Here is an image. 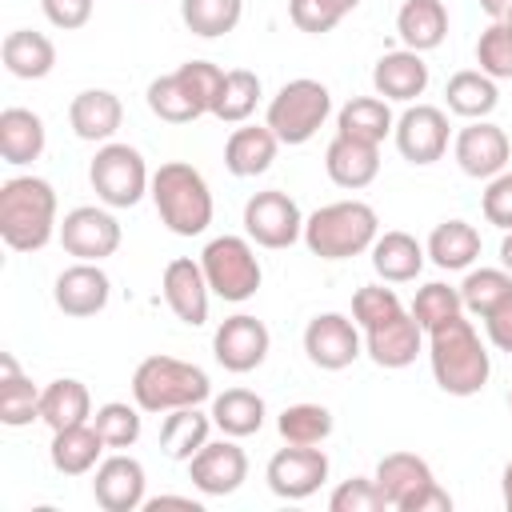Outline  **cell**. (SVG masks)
I'll return each instance as SVG.
<instances>
[{
    "label": "cell",
    "instance_id": "obj_1",
    "mask_svg": "<svg viewBox=\"0 0 512 512\" xmlns=\"http://www.w3.org/2000/svg\"><path fill=\"white\" fill-rule=\"evenodd\" d=\"M56 224V192L40 176H12L0 184V240L12 252H40Z\"/></svg>",
    "mask_w": 512,
    "mask_h": 512
},
{
    "label": "cell",
    "instance_id": "obj_2",
    "mask_svg": "<svg viewBox=\"0 0 512 512\" xmlns=\"http://www.w3.org/2000/svg\"><path fill=\"white\" fill-rule=\"evenodd\" d=\"M428 364H432L440 392H448V396H476L492 376L488 348L480 344L472 320H464V316L428 332Z\"/></svg>",
    "mask_w": 512,
    "mask_h": 512
},
{
    "label": "cell",
    "instance_id": "obj_3",
    "mask_svg": "<svg viewBox=\"0 0 512 512\" xmlns=\"http://www.w3.org/2000/svg\"><path fill=\"white\" fill-rule=\"evenodd\" d=\"M376 236H380V216L364 200H336V204L316 208L304 220V244L320 260L360 256V252L372 248Z\"/></svg>",
    "mask_w": 512,
    "mask_h": 512
},
{
    "label": "cell",
    "instance_id": "obj_4",
    "mask_svg": "<svg viewBox=\"0 0 512 512\" xmlns=\"http://www.w3.org/2000/svg\"><path fill=\"white\" fill-rule=\"evenodd\" d=\"M152 204L160 212V224L176 236H200L212 224L208 180L184 160H168L152 172Z\"/></svg>",
    "mask_w": 512,
    "mask_h": 512
},
{
    "label": "cell",
    "instance_id": "obj_5",
    "mask_svg": "<svg viewBox=\"0 0 512 512\" xmlns=\"http://www.w3.org/2000/svg\"><path fill=\"white\" fill-rule=\"evenodd\" d=\"M208 396H212L208 372L176 356H144L132 372V400L144 412H176L204 404Z\"/></svg>",
    "mask_w": 512,
    "mask_h": 512
},
{
    "label": "cell",
    "instance_id": "obj_6",
    "mask_svg": "<svg viewBox=\"0 0 512 512\" xmlns=\"http://www.w3.org/2000/svg\"><path fill=\"white\" fill-rule=\"evenodd\" d=\"M376 488L396 512H452V496L436 484L432 468L416 452H388L376 464Z\"/></svg>",
    "mask_w": 512,
    "mask_h": 512
},
{
    "label": "cell",
    "instance_id": "obj_7",
    "mask_svg": "<svg viewBox=\"0 0 512 512\" xmlns=\"http://www.w3.org/2000/svg\"><path fill=\"white\" fill-rule=\"evenodd\" d=\"M328 112H332V92L320 80L300 76V80H288L272 96L264 124L276 132L280 144H308L328 120Z\"/></svg>",
    "mask_w": 512,
    "mask_h": 512
},
{
    "label": "cell",
    "instance_id": "obj_8",
    "mask_svg": "<svg viewBox=\"0 0 512 512\" xmlns=\"http://www.w3.org/2000/svg\"><path fill=\"white\" fill-rule=\"evenodd\" d=\"M200 268L208 276V288L212 296L228 300V304H244L260 292V260H256V248L244 240V236H216L204 244L200 252Z\"/></svg>",
    "mask_w": 512,
    "mask_h": 512
},
{
    "label": "cell",
    "instance_id": "obj_9",
    "mask_svg": "<svg viewBox=\"0 0 512 512\" xmlns=\"http://www.w3.org/2000/svg\"><path fill=\"white\" fill-rule=\"evenodd\" d=\"M88 180H92V192L100 196V204H108V208H132V204H140L144 192H152L144 156L132 144H116V140L96 148V156L88 164Z\"/></svg>",
    "mask_w": 512,
    "mask_h": 512
},
{
    "label": "cell",
    "instance_id": "obj_10",
    "mask_svg": "<svg viewBox=\"0 0 512 512\" xmlns=\"http://www.w3.org/2000/svg\"><path fill=\"white\" fill-rule=\"evenodd\" d=\"M244 232L260 248H292L296 240H304L300 204L280 188H264L244 204Z\"/></svg>",
    "mask_w": 512,
    "mask_h": 512
},
{
    "label": "cell",
    "instance_id": "obj_11",
    "mask_svg": "<svg viewBox=\"0 0 512 512\" xmlns=\"http://www.w3.org/2000/svg\"><path fill=\"white\" fill-rule=\"evenodd\" d=\"M264 480L280 500H308L328 480V456L316 444H288L268 460Z\"/></svg>",
    "mask_w": 512,
    "mask_h": 512
},
{
    "label": "cell",
    "instance_id": "obj_12",
    "mask_svg": "<svg viewBox=\"0 0 512 512\" xmlns=\"http://www.w3.org/2000/svg\"><path fill=\"white\" fill-rule=\"evenodd\" d=\"M56 236H60V244H64L68 256L92 260V264L108 260V256L120 248V224H116V216H112L108 208H96V204L72 208V212L60 220V232H56Z\"/></svg>",
    "mask_w": 512,
    "mask_h": 512
},
{
    "label": "cell",
    "instance_id": "obj_13",
    "mask_svg": "<svg viewBox=\"0 0 512 512\" xmlns=\"http://www.w3.org/2000/svg\"><path fill=\"white\" fill-rule=\"evenodd\" d=\"M360 344H364L360 340V324L348 320V316H340V312H320L304 328V352L324 372L348 368L360 356Z\"/></svg>",
    "mask_w": 512,
    "mask_h": 512
},
{
    "label": "cell",
    "instance_id": "obj_14",
    "mask_svg": "<svg viewBox=\"0 0 512 512\" xmlns=\"http://www.w3.org/2000/svg\"><path fill=\"white\" fill-rule=\"evenodd\" d=\"M452 156L460 164L464 176L472 180H492L508 168V156H512V144L504 136L500 124L492 120H472L468 128L456 132V144H452Z\"/></svg>",
    "mask_w": 512,
    "mask_h": 512
},
{
    "label": "cell",
    "instance_id": "obj_15",
    "mask_svg": "<svg viewBox=\"0 0 512 512\" xmlns=\"http://www.w3.org/2000/svg\"><path fill=\"white\" fill-rule=\"evenodd\" d=\"M188 476L204 496H232L244 480H248V456L236 444V436L224 440H208L192 460H188Z\"/></svg>",
    "mask_w": 512,
    "mask_h": 512
},
{
    "label": "cell",
    "instance_id": "obj_16",
    "mask_svg": "<svg viewBox=\"0 0 512 512\" xmlns=\"http://www.w3.org/2000/svg\"><path fill=\"white\" fill-rule=\"evenodd\" d=\"M392 136L408 164H436L448 152V116L436 104H412L396 120Z\"/></svg>",
    "mask_w": 512,
    "mask_h": 512
},
{
    "label": "cell",
    "instance_id": "obj_17",
    "mask_svg": "<svg viewBox=\"0 0 512 512\" xmlns=\"http://www.w3.org/2000/svg\"><path fill=\"white\" fill-rule=\"evenodd\" d=\"M268 344H272V336H268L264 320H256V316H248V312L228 316V320L216 328V336H212V352H216L220 368H228V372H236V376L260 368L264 356H268Z\"/></svg>",
    "mask_w": 512,
    "mask_h": 512
},
{
    "label": "cell",
    "instance_id": "obj_18",
    "mask_svg": "<svg viewBox=\"0 0 512 512\" xmlns=\"http://www.w3.org/2000/svg\"><path fill=\"white\" fill-rule=\"evenodd\" d=\"M108 296H112V280H108V272H104L100 264H92V260H76V264L64 268V272L56 276V284H52L56 308H60L64 316H76V320L104 312V308H108Z\"/></svg>",
    "mask_w": 512,
    "mask_h": 512
},
{
    "label": "cell",
    "instance_id": "obj_19",
    "mask_svg": "<svg viewBox=\"0 0 512 512\" xmlns=\"http://www.w3.org/2000/svg\"><path fill=\"white\" fill-rule=\"evenodd\" d=\"M144 488H148V476H144V464L136 456H108L96 464V480H92V496L104 512H136L144 508Z\"/></svg>",
    "mask_w": 512,
    "mask_h": 512
},
{
    "label": "cell",
    "instance_id": "obj_20",
    "mask_svg": "<svg viewBox=\"0 0 512 512\" xmlns=\"http://www.w3.org/2000/svg\"><path fill=\"white\" fill-rule=\"evenodd\" d=\"M160 292H164V304L172 308L176 320H184L192 328H200L208 320V296H212V288H208V276H204L200 260L176 256L164 268V276H160Z\"/></svg>",
    "mask_w": 512,
    "mask_h": 512
},
{
    "label": "cell",
    "instance_id": "obj_21",
    "mask_svg": "<svg viewBox=\"0 0 512 512\" xmlns=\"http://www.w3.org/2000/svg\"><path fill=\"white\" fill-rule=\"evenodd\" d=\"M364 348L380 368H408L424 348V328L416 324L412 312H396L392 320L364 332Z\"/></svg>",
    "mask_w": 512,
    "mask_h": 512
},
{
    "label": "cell",
    "instance_id": "obj_22",
    "mask_svg": "<svg viewBox=\"0 0 512 512\" xmlns=\"http://www.w3.org/2000/svg\"><path fill=\"white\" fill-rule=\"evenodd\" d=\"M372 88L376 96L384 100H400V104H412L416 96H424L428 88V64L420 52L412 48H396V52H384L372 68Z\"/></svg>",
    "mask_w": 512,
    "mask_h": 512
},
{
    "label": "cell",
    "instance_id": "obj_23",
    "mask_svg": "<svg viewBox=\"0 0 512 512\" xmlns=\"http://www.w3.org/2000/svg\"><path fill=\"white\" fill-rule=\"evenodd\" d=\"M120 120H124V104H120V96L108 92V88H84V92H76L72 104H68V124H72V132H76L80 140H92V144H108V140L116 136Z\"/></svg>",
    "mask_w": 512,
    "mask_h": 512
},
{
    "label": "cell",
    "instance_id": "obj_24",
    "mask_svg": "<svg viewBox=\"0 0 512 512\" xmlns=\"http://www.w3.org/2000/svg\"><path fill=\"white\" fill-rule=\"evenodd\" d=\"M324 172L336 188H368L380 172V144H364L352 136H332L328 152H324Z\"/></svg>",
    "mask_w": 512,
    "mask_h": 512
},
{
    "label": "cell",
    "instance_id": "obj_25",
    "mask_svg": "<svg viewBox=\"0 0 512 512\" xmlns=\"http://www.w3.org/2000/svg\"><path fill=\"white\" fill-rule=\"evenodd\" d=\"M368 252H372V268H376V276L384 284H408V280H416L420 268H424V256H428L424 244L416 236L400 232V228L380 232Z\"/></svg>",
    "mask_w": 512,
    "mask_h": 512
},
{
    "label": "cell",
    "instance_id": "obj_26",
    "mask_svg": "<svg viewBox=\"0 0 512 512\" xmlns=\"http://www.w3.org/2000/svg\"><path fill=\"white\" fill-rule=\"evenodd\" d=\"M0 60L16 80H44L56 68V44L44 32L16 28L0 44Z\"/></svg>",
    "mask_w": 512,
    "mask_h": 512
},
{
    "label": "cell",
    "instance_id": "obj_27",
    "mask_svg": "<svg viewBox=\"0 0 512 512\" xmlns=\"http://www.w3.org/2000/svg\"><path fill=\"white\" fill-rule=\"evenodd\" d=\"M396 32L404 48L412 52H432L448 36V8L444 0H404L396 12Z\"/></svg>",
    "mask_w": 512,
    "mask_h": 512
},
{
    "label": "cell",
    "instance_id": "obj_28",
    "mask_svg": "<svg viewBox=\"0 0 512 512\" xmlns=\"http://www.w3.org/2000/svg\"><path fill=\"white\" fill-rule=\"evenodd\" d=\"M276 148H280V140H276V132L268 124L236 128L228 136V144H224V168L232 176H260V172L272 168Z\"/></svg>",
    "mask_w": 512,
    "mask_h": 512
},
{
    "label": "cell",
    "instance_id": "obj_29",
    "mask_svg": "<svg viewBox=\"0 0 512 512\" xmlns=\"http://www.w3.org/2000/svg\"><path fill=\"white\" fill-rule=\"evenodd\" d=\"M104 448H108V444L100 440V432H96L92 420H88V424L52 432L48 460H52V468H56L60 476H84V472H92V468L100 464V452H104Z\"/></svg>",
    "mask_w": 512,
    "mask_h": 512
},
{
    "label": "cell",
    "instance_id": "obj_30",
    "mask_svg": "<svg viewBox=\"0 0 512 512\" xmlns=\"http://www.w3.org/2000/svg\"><path fill=\"white\" fill-rule=\"evenodd\" d=\"M48 144L44 120L32 108H4L0 112V156L4 164H32Z\"/></svg>",
    "mask_w": 512,
    "mask_h": 512
},
{
    "label": "cell",
    "instance_id": "obj_31",
    "mask_svg": "<svg viewBox=\"0 0 512 512\" xmlns=\"http://www.w3.org/2000/svg\"><path fill=\"white\" fill-rule=\"evenodd\" d=\"M40 420V388L20 372L12 352H0V424L24 428Z\"/></svg>",
    "mask_w": 512,
    "mask_h": 512
},
{
    "label": "cell",
    "instance_id": "obj_32",
    "mask_svg": "<svg viewBox=\"0 0 512 512\" xmlns=\"http://www.w3.org/2000/svg\"><path fill=\"white\" fill-rule=\"evenodd\" d=\"M40 420L60 432V428H76V424H88L92 420V396L80 380L72 376H60L52 384L40 388Z\"/></svg>",
    "mask_w": 512,
    "mask_h": 512
},
{
    "label": "cell",
    "instance_id": "obj_33",
    "mask_svg": "<svg viewBox=\"0 0 512 512\" xmlns=\"http://www.w3.org/2000/svg\"><path fill=\"white\" fill-rule=\"evenodd\" d=\"M208 432H212V412L204 416L200 404L164 412V424H160V452H164L168 460L188 464V460L208 444Z\"/></svg>",
    "mask_w": 512,
    "mask_h": 512
},
{
    "label": "cell",
    "instance_id": "obj_34",
    "mask_svg": "<svg viewBox=\"0 0 512 512\" xmlns=\"http://www.w3.org/2000/svg\"><path fill=\"white\" fill-rule=\"evenodd\" d=\"M428 260L444 272H460L468 268L476 256H480V232L468 224V220H444L432 228L428 244H424Z\"/></svg>",
    "mask_w": 512,
    "mask_h": 512
},
{
    "label": "cell",
    "instance_id": "obj_35",
    "mask_svg": "<svg viewBox=\"0 0 512 512\" xmlns=\"http://www.w3.org/2000/svg\"><path fill=\"white\" fill-rule=\"evenodd\" d=\"M392 128H396V120H392V108H388L384 96H352L336 112V132L352 136V140H364V144H380Z\"/></svg>",
    "mask_w": 512,
    "mask_h": 512
},
{
    "label": "cell",
    "instance_id": "obj_36",
    "mask_svg": "<svg viewBox=\"0 0 512 512\" xmlns=\"http://www.w3.org/2000/svg\"><path fill=\"white\" fill-rule=\"evenodd\" d=\"M460 300L472 316L480 320H492L496 312H504L512 304V272L500 264V268H476L464 276L460 284Z\"/></svg>",
    "mask_w": 512,
    "mask_h": 512
},
{
    "label": "cell",
    "instance_id": "obj_37",
    "mask_svg": "<svg viewBox=\"0 0 512 512\" xmlns=\"http://www.w3.org/2000/svg\"><path fill=\"white\" fill-rule=\"evenodd\" d=\"M444 96H448V112H456V116H464V120H484V116L500 104L496 80L484 76L480 68H464V72H456V76L448 80Z\"/></svg>",
    "mask_w": 512,
    "mask_h": 512
},
{
    "label": "cell",
    "instance_id": "obj_38",
    "mask_svg": "<svg viewBox=\"0 0 512 512\" xmlns=\"http://www.w3.org/2000/svg\"><path fill=\"white\" fill-rule=\"evenodd\" d=\"M212 424L224 432V436H252L264 428V400L248 388H228L212 400Z\"/></svg>",
    "mask_w": 512,
    "mask_h": 512
},
{
    "label": "cell",
    "instance_id": "obj_39",
    "mask_svg": "<svg viewBox=\"0 0 512 512\" xmlns=\"http://www.w3.org/2000/svg\"><path fill=\"white\" fill-rule=\"evenodd\" d=\"M260 104V76L248 72V68H232L224 72L220 80V92H216V104H212V116L224 120V124H244Z\"/></svg>",
    "mask_w": 512,
    "mask_h": 512
},
{
    "label": "cell",
    "instance_id": "obj_40",
    "mask_svg": "<svg viewBox=\"0 0 512 512\" xmlns=\"http://www.w3.org/2000/svg\"><path fill=\"white\" fill-rule=\"evenodd\" d=\"M244 16V0H180V20L192 36L216 40L228 36Z\"/></svg>",
    "mask_w": 512,
    "mask_h": 512
},
{
    "label": "cell",
    "instance_id": "obj_41",
    "mask_svg": "<svg viewBox=\"0 0 512 512\" xmlns=\"http://www.w3.org/2000/svg\"><path fill=\"white\" fill-rule=\"evenodd\" d=\"M408 312L416 316V324H420L424 336H428V332H436L440 324L464 316V300H460V288H448L444 280H432V284L416 288V300H412Z\"/></svg>",
    "mask_w": 512,
    "mask_h": 512
},
{
    "label": "cell",
    "instance_id": "obj_42",
    "mask_svg": "<svg viewBox=\"0 0 512 512\" xmlns=\"http://www.w3.org/2000/svg\"><path fill=\"white\" fill-rule=\"evenodd\" d=\"M148 108H152L160 120H168V124H192V120H200V116H204V112H200V104L192 100V92L180 84V76H176V72L156 76V80L148 84Z\"/></svg>",
    "mask_w": 512,
    "mask_h": 512
},
{
    "label": "cell",
    "instance_id": "obj_43",
    "mask_svg": "<svg viewBox=\"0 0 512 512\" xmlns=\"http://www.w3.org/2000/svg\"><path fill=\"white\" fill-rule=\"evenodd\" d=\"M276 428L284 444H324L332 436V412L324 404H288Z\"/></svg>",
    "mask_w": 512,
    "mask_h": 512
},
{
    "label": "cell",
    "instance_id": "obj_44",
    "mask_svg": "<svg viewBox=\"0 0 512 512\" xmlns=\"http://www.w3.org/2000/svg\"><path fill=\"white\" fill-rule=\"evenodd\" d=\"M140 404L132 408V404H124V400H108V404H100L96 412H92V428L100 432V440L108 444V448H132L136 440H140Z\"/></svg>",
    "mask_w": 512,
    "mask_h": 512
},
{
    "label": "cell",
    "instance_id": "obj_45",
    "mask_svg": "<svg viewBox=\"0 0 512 512\" xmlns=\"http://www.w3.org/2000/svg\"><path fill=\"white\" fill-rule=\"evenodd\" d=\"M476 64L492 80H512V28L504 20H492L476 40Z\"/></svg>",
    "mask_w": 512,
    "mask_h": 512
},
{
    "label": "cell",
    "instance_id": "obj_46",
    "mask_svg": "<svg viewBox=\"0 0 512 512\" xmlns=\"http://www.w3.org/2000/svg\"><path fill=\"white\" fill-rule=\"evenodd\" d=\"M396 312H404V304H400V296L392 292V288H384V284H364V288H356V296H352V320L368 332V328H376V324H384V320H392Z\"/></svg>",
    "mask_w": 512,
    "mask_h": 512
},
{
    "label": "cell",
    "instance_id": "obj_47",
    "mask_svg": "<svg viewBox=\"0 0 512 512\" xmlns=\"http://www.w3.org/2000/svg\"><path fill=\"white\" fill-rule=\"evenodd\" d=\"M328 508L332 512H380V508H388V500L372 476H352L328 496Z\"/></svg>",
    "mask_w": 512,
    "mask_h": 512
},
{
    "label": "cell",
    "instance_id": "obj_48",
    "mask_svg": "<svg viewBox=\"0 0 512 512\" xmlns=\"http://www.w3.org/2000/svg\"><path fill=\"white\" fill-rule=\"evenodd\" d=\"M288 16H292V24H296L300 32L324 36V32H332L348 12H344L336 0H288Z\"/></svg>",
    "mask_w": 512,
    "mask_h": 512
},
{
    "label": "cell",
    "instance_id": "obj_49",
    "mask_svg": "<svg viewBox=\"0 0 512 512\" xmlns=\"http://www.w3.org/2000/svg\"><path fill=\"white\" fill-rule=\"evenodd\" d=\"M176 76H180V84L192 92V100L200 104V112H212L224 72H220L212 60H188V64H180V68H176Z\"/></svg>",
    "mask_w": 512,
    "mask_h": 512
},
{
    "label": "cell",
    "instance_id": "obj_50",
    "mask_svg": "<svg viewBox=\"0 0 512 512\" xmlns=\"http://www.w3.org/2000/svg\"><path fill=\"white\" fill-rule=\"evenodd\" d=\"M480 208H484V220H488V224H496V228H504V232L512 228V172H508V168L488 180Z\"/></svg>",
    "mask_w": 512,
    "mask_h": 512
},
{
    "label": "cell",
    "instance_id": "obj_51",
    "mask_svg": "<svg viewBox=\"0 0 512 512\" xmlns=\"http://www.w3.org/2000/svg\"><path fill=\"white\" fill-rule=\"evenodd\" d=\"M44 16L52 28H64V32H76L92 20V0H40Z\"/></svg>",
    "mask_w": 512,
    "mask_h": 512
},
{
    "label": "cell",
    "instance_id": "obj_52",
    "mask_svg": "<svg viewBox=\"0 0 512 512\" xmlns=\"http://www.w3.org/2000/svg\"><path fill=\"white\" fill-rule=\"evenodd\" d=\"M488 324V340L500 348V352H512V304L504 308V312H496L492 320H484Z\"/></svg>",
    "mask_w": 512,
    "mask_h": 512
},
{
    "label": "cell",
    "instance_id": "obj_53",
    "mask_svg": "<svg viewBox=\"0 0 512 512\" xmlns=\"http://www.w3.org/2000/svg\"><path fill=\"white\" fill-rule=\"evenodd\" d=\"M144 508H148V512H160V508H188V512H200V500H192V496H152V500H144Z\"/></svg>",
    "mask_w": 512,
    "mask_h": 512
},
{
    "label": "cell",
    "instance_id": "obj_54",
    "mask_svg": "<svg viewBox=\"0 0 512 512\" xmlns=\"http://www.w3.org/2000/svg\"><path fill=\"white\" fill-rule=\"evenodd\" d=\"M500 492H504V508L512 512V460L504 464V476H500Z\"/></svg>",
    "mask_w": 512,
    "mask_h": 512
},
{
    "label": "cell",
    "instance_id": "obj_55",
    "mask_svg": "<svg viewBox=\"0 0 512 512\" xmlns=\"http://www.w3.org/2000/svg\"><path fill=\"white\" fill-rule=\"evenodd\" d=\"M480 8H484L488 16H496V20H500V16L512 8V0H480Z\"/></svg>",
    "mask_w": 512,
    "mask_h": 512
},
{
    "label": "cell",
    "instance_id": "obj_56",
    "mask_svg": "<svg viewBox=\"0 0 512 512\" xmlns=\"http://www.w3.org/2000/svg\"><path fill=\"white\" fill-rule=\"evenodd\" d=\"M500 264L512 272V228L504 232V240H500Z\"/></svg>",
    "mask_w": 512,
    "mask_h": 512
},
{
    "label": "cell",
    "instance_id": "obj_57",
    "mask_svg": "<svg viewBox=\"0 0 512 512\" xmlns=\"http://www.w3.org/2000/svg\"><path fill=\"white\" fill-rule=\"evenodd\" d=\"M336 4H340V8H344V12H352V8H356V4H360V0H336Z\"/></svg>",
    "mask_w": 512,
    "mask_h": 512
},
{
    "label": "cell",
    "instance_id": "obj_58",
    "mask_svg": "<svg viewBox=\"0 0 512 512\" xmlns=\"http://www.w3.org/2000/svg\"><path fill=\"white\" fill-rule=\"evenodd\" d=\"M500 20H504V24H508V28H512V8H508V12H504V16H500Z\"/></svg>",
    "mask_w": 512,
    "mask_h": 512
},
{
    "label": "cell",
    "instance_id": "obj_59",
    "mask_svg": "<svg viewBox=\"0 0 512 512\" xmlns=\"http://www.w3.org/2000/svg\"><path fill=\"white\" fill-rule=\"evenodd\" d=\"M508 404H512V392H508Z\"/></svg>",
    "mask_w": 512,
    "mask_h": 512
}]
</instances>
